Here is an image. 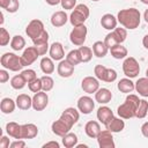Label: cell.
Segmentation results:
<instances>
[{
  "label": "cell",
  "instance_id": "5",
  "mask_svg": "<svg viewBox=\"0 0 148 148\" xmlns=\"http://www.w3.org/2000/svg\"><path fill=\"white\" fill-rule=\"evenodd\" d=\"M126 37H127V31L125 28H116L105 36L104 43L110 49L111 46H113L116 44L124 43L126 40Z\"/></svg>",
  "mask_w": 148,
  "mask_h": 148
},
{
  "label": "cell",
  "instance_id": "60",
  "mask_svg": "<svg viewBox=\"0 0 148 148\" xmlns=\"http://www.w3.org/2000/svg\"><path fill=\"white\" fill-rule=\"evenodd\" d=\"M91 1H99V0H91Z\"/></svg>",
  "mask_w": 148,
  "mask_h": 148
},
{
  "label": "cell",
  "instance_id": "14",
  "mask_svg": "<svg viewBox=\"0 0 148 148\" xmlns=\"http://www.w3.org/2000/svg\"><path fill=\"white\" fill-rule=\"evenodd\" d=\"M71 128H72V126H69L62 118L54 120L51 125V130H52L53 134H56L58 136H64L65 134H67L71 131Z\"/></svg>",
  "mask_w": 148,
  "mask_h": 148
},
{
  "label": "cell",
  "instance_id": "53",
  "mask_svg": "<svg viewBox=\"0 0 148 148\" xmlns=\"http://www.w3.org/2000/svg\"><path fill=\"white\" fill-rule=\"evenodd\" d=\"M47 147H54V148H59L60 145L57 142V141H49L43 145V148H47Z\"/></svg>",
  "mask_w": 148,
  "mask_h": 148
},
{
  "label": "cell",
  "instance_id": "15",
  "mask_svg": "<svg viewBox=\"0 0 148 148\" xmlns=\"http://www.w3.org/2000/svg\"><path fill=\"white\" fill-rule=\"evenodd\" d=\"M79 117H80L79 116V111L76 109H74V108H67V109H65L62 111L61 116H60V118H62L72 127H73V125H75L77 123Z\"/></svg>",
  "mask_w": 148,
  "mask_h": 148
},
{
  "label": "cell",
  "instance_id": "7",
  "mask_svg": "<svg viewBox=\"0 0 148 148\" xmlns=\"http://www.w3.org/2000/svg\"><path fill=\"white\" fill-rule=\"evenodd\" d=\"M87 32H88V29L84 24L82 25H77V27H74L73 30L71 31L69 34V39L71 42L76 45V46H82L86 42V37H87Z\"/></svg>",
  "mask_w": 148,
  "mask_h": 148
},
{
  "label": "cell",
  "instance_id": "37",
  "mask_svg": "<svg viewBox=\"0 0 148 148\" xmlns=\"http://www.w3.org/2000/svg\"><path fill=\"white\" fill-rule=\"evenodd\" d=\"M25 80L23 79V76L21 75V74H18V75H15V76H13L12 79H10V86H12V88H14V89H16V90H18V89H23L24 88V86H25Z\"/></svg>",
  "mask_w": 148,
  "mask_h": 148
},
{
  "label": "cell",
  "instance_id": "27",
  "mask_svg": "<svg viewBox=\"0 0 148 148\" xmlns=\"http://www.w3.org/2000/svg\"><path fill=\"white\" fill-rule=\"evenodd\" d=\"M109 51V47L105 45L104 40H97L92 44V52H94V56H96L97 58H104L106 56Z\"/></svg>",
  "mask_w": 148,
  "mask_h": 148
},
{
  "label": "cell",
  "instance_id": "30",
  "mask_svg": "<svg viewBox=\"0 0 148 148\" xmlns=\"http://www.w3.org/2000/svg\"><path fill=\"white\" fill-rule=\"evenodd\" d=\"M15 106H16V102L13 101L12 98H9V97H5V98L1 99L0 109H1L2 113H5V114H9V113H12V112L15 110Z\"/></svg>",
  "mask_w": 148,
  "mask_h": 148
},
{
  "label": "cell",
  "instance_id": "54",
  "mask_svg": "<svg viewBox=\"0 0 148 148\" xmlns=\"http://www.w3.org/2000/svg\"><path fill=\"white\" fill-rule=\"evenodd\" d=\"M45 2L47 5H50V6H57L58 3L61 2V0H45Z\"/></svg>",
  "mask_w": 148,
  "mask_h": 148
},
{
  "label": "cell",
  "instance_id": "55",
  "mask_svg": "<svg viewBox=\"0 0 148 148\" xmlns=\"http://www.w3.org/2000/svg\"><path fill=\"white\" fill-rule=\"evenodd\" d=\"M142 44H143L145 49H147V50H148V34L142 38Z\"/></svg>",
  "mask_w": 148,
  "mask_h": 148
},
{
  "label": "cell",
  "instance_id": "12",
  "mask_svg": "<svg viewBox=\"0 0 148 148\" xmlns=\"http://www.w3.org/2000/svg\"><path fill=\"white\" fill-rule=\"evenodd\" d=\"M38 57H39V53L36 49V46H29L23 51V53L21 56V60H22L23 66H29L32 62H35Z\"/></svg>",
  "mask_w": 148,
  "mask_h": 148
},
{
  "label": "cell",
  "instance_id": "35",
  "mask_svg": "<svg viewBox=\"0 0 148 148\" xmlns=\"http://www.w3.org/2000/svg\"><path fill=\"white\" fill-rule=\"evenodd\" d=\"M25 46V39L20 36V35H16L12 38L10 40V47L14 50V51H21L23 50V47Z\"/></svg>",
  "mask_w": 148,
  "mask_h": 148
},
{
  "label": "cell",
  "instance_id": "39",
  "mask_svg": "<svg viewBox=\"0 0 148 148\" xmlns=\"http://www.w3.org/2000/svg\"><path fill=\"white\" fill-rule=\"evenodd\" d=\"M79 51L81 53V59H82V62H88L91 60L92 58V49L88 47V46H80L79 47Z\"/></svg>",
  "mask_w": 148,
  "mask_h": 148
},
{
  "label": "cell",
  "instance_id": "43",
  "mask_svg": "<svg viewBox=\"0 0 148 148\" xmlns=\"http://www.w3.org/2000/svg\"><path fill=\"white\" fill-rule=\"evenodd\" d=\"M116 79H117V72H116L113 68H106L105 74H104V80H103V81L111 83V82L116 81Z\"/></svg>",
  "mask_w": 148,
  "mask_h": 148
},
{
  "label": "cell",
  "instance_id": "56",
  "mask_svg": "<svg viewBox=\"0 0 148 148\" xmlns=\"http://www.w3.org/2000/svg\"><path fill=\"white\" fill-rule=\"evenodd\" d=\"M143 18H145V21L148 23V9L145 10V13H143Z\"/></svg>",
  "mask_w": 148,
  "mask_h": 148
},
{
  "label": "cell",
  "instance_id": "41",
  "mask_svg": "<svg viewBox=\"0 0 148 148\" xmlns=\"http://www.w3.org/2000/svg\"><path fill=\"white\" fill-rule=\"evenodd\" d=\"M28 88H29V90L32 91V92H38V91L43 90V87H42V80L38 79V77H36L35 80H32L31 82L28 83Z\"/></svg>",
  "mask_w": 148,
  "mask_h": 148
},
{
  "label": "cell",
  "instance_id": "22",
  "mask_svg": "<svg viewBox=\"0 0 148 148\" xmlns=\"http://www.w3.org/2000/svg\"><path fill=\"white\" fill-rule=\"evenodd\" d=\"M112 98V92L108 88H99L95 92V99L99 104H106L111 101Z\"/></svg>",
  "mask_w": 148,
  "mask_h": 148
},
{
  "label": "cell",
  "instance_id": "48",
  "mask_svg": "<svg viewBox=\"0 0 148 148\" xmlns=\"http://www.w3.org/2000/svg\"><path fill=\"white\" fill-rule=\"evenodd\" d=\"M9 147L10 148H24L25 147V141L23 139H16V141H13Z\"/></svg>",
  "mask_w": 148,
  "mask_h": 148
},
{
  "label": "cell",
  "instance_id": "3",
  "mask_svg": "<svg viewBox=\"0 0 148 148\" xmlns=\"http://www.w3.org/2000/svg\"><path fill=\"white\" fill-rule=\"evenodd\" d=\"M89 8L87 5L84 3H79L75 6L74 10L69 15V22L73 27H77V25H82L84 24L86 20L89 17Z\"/></svg>",
  "mask_w": 148,
  "mask_h": 148
},
{
  "label": "cell",
  "instance_id": "28",
  "mask_svg": "<svg viewBox=\"0 0 148 148\" xmlns=\"http://www.w3.org/2000/svg\"><path fill=\"white\" fill-rule=\"evenodd\" d=\"M6 132L9 136L14 139H22L21 138V125L15 121H9L6 125Z\"/></svg>",
  "mask_w": 148,
  "mask_h": 148
},
{
  "label": "cell",
  "instance_id": "24",
  "mask_svg": "<svg viewBox=\"0 0 148 148\" xmlns=\"http://www.w3.org/2000/svg\"><path fill=\"white\" fill-rule=\"evenodd\" d=\"M16 106L20 110H29L32 108V98L27 94H21L16 97Z\"/></svg>",
  "mask_w": 148,
  "mask_h": 148
},
{
  "label": "cell",
  "instance_id": "57",
  "mask_svg": "<svg viewBox=\"0 0 148 148\" xmlns=\"http://www.w3.org/2000/svg\"><path fill=\"white\" fill-rule=\"evenodd\" d=\"M0 17H1V20H0V24H2V23H3V14H2V13H0Z\"/></svg>",
  "mask_w": 148,
  "mask_h": 148
},
{
  "label": "cell",
  "instance_id": "50",
  "mask_svg": "<svg viewBox=\"0 0 148 148\" xmlns=\"http://www.w3.org/2000/svg\"><path fill=\"white\" fill-rule=\"evenodd\" d=\"M9 80V74L7 73V71L5 69H0V82L1 83H5Z\"/></svg>",
  "mask_w": 148,
  "mask_h": 148
},
{
  "label": "cell",
  "instance_id": "33",
  "mask_svg": "<svg viewBox=\"0 0 148 148\" xmlns=\"http://www.w3.org/2000/svg\"><path fill=\"white\" fill-rule=\"evenodd\" d=\"M52 58L44 57L40 60V69L44 74H52L54 72V64L52 61Z\"/></svg>",
  "mask_w": 148,
  "mask_h": 148
},
{
  "label": "cell",
  "instance_id": "17",
  "mask_svg": "<svg viewBox=\"0 0 148 148\" xmlns=\"http://www.w3.org/2000/svg\"><path fill=\"white\" fill-rule=\"evenodd\" d=\"M57 72L59 74V76H61V77H69L74 73V66L71 62H68L66 59L65 60L62 59V60H60V62L57 67Z\"/></svg>",
  "mask_w": 148,
  "mask_h": 148
},
{
  "label": "cell",
  "instance_id": "23",
  "mask_svg": "<svg viewBox=\"0 0 148 148\" xmlns=\"http://www.w3.org/2000/svg\"><path fill=\"white\" fill-rule=\"evenodd\" d=\"M101 131H102V130H101L99 124H98L97 121H95V120H89V121L86 124V126H84V132H86V134H87L89 138H92V139H96Z\"/></svg>",
  "mask_w": 148,
  "mask_h": 148
},
{
  "label": "cell",
  "instance_id": "11",
  "mask_svg": "<svg viewBox=\"0 0 148 148\" xmlns=\"http://www.w3.org/2000/svg\"><path fill=\"white\" fill-rule=\"evenodd\" d=\"M77 109L83 114H89L95 109V102L89 96H81L77 101Z\"/></svg>",
  "mask_w": 148,
  "mask_h": 148
},
{
  "label": "cell",
  "instance_id": "38",
  "mask_svg": "<svg viewBox=\"0 0 148 148\" xmlns=\"http://www.w3.org/2000/svg\"><path fill=\"white\" fill-rule=\"evenodd\" d=\"M147 113H148V102L146 99H140V104L138 106L135 117L139 119H142L147 116Z\"/></svg>",
  "mask_w": 148,
  "mask_h": 148
},
{
  "label": "cell",
  "instance_id": "19",
  "mask_svg": "<svg viewBox=\"0 0 148 148\" xmlns=\"http://www.w3.org/2000/svg\"><path fill=\"white\" fill-rule=\"evenodd\" d=\"M113 112L109 106H101L97 110V119L103 124V125H108L111 119L113 118Z\"/></svg>",
  "mask_w": 148,
  "mask_h": 148
},
{
  "label": "cell",
  "instance_id": "58",
  "mask_svg": "<svg viewBox=\"0 0 148 148\" xmlns=\"http://www.w3.org/2000/svg\"><path fill=\"white\" fill-rule=\"evenodd\" d=\"M142 3H145V5H148V0H140Z\"/></svg>",
  "mask_w": 148,
  "mask_h": 148
},
{
  "label": "cell",
  "instance_id": "2",
  "mask_svg": "<svg viewBox=\"0 0 148 148\" xmlns=\"http://www.w3.org/2000/svg\"><path fill=\"white\" fill-rule=\"evenodd\" d=\"M140 104V99L136 95H133V94H130L127 95L125 102L118 106L117 109V113L120 118L123 119H130V118H133L135 117V113H136V110H138V106Z\"/></svg>",
  "mask_w": 148,
  "mask_h": 148
},
{
  "label": "cell",
  "instance_id": "42",
  "mask_svg": "<svg viewBox=\"0 0 148 148\" xmlns=\"http://www.w3.org/2000/svg\"><path fill=\"white\" fill-rule=\"evenodd\" d=\"M34 45H42V44H46L49 43V32L46 30H44L37 38L32 39Z\"/></svg>",
  "mask_w": 148,
  "mask_h": 148
},
{
  "label": "cell",
  "instance_id": "32",
  "mask_svg": "<svg viewBox=\"0 0 148 148\" xmlns=\"http://www.w3.org/2000/svg\"><path fill=\"white\" fill-rule=\"evenodd\" d=\"M0 7L8 13H15L20 7V2L18 0H0Z\"/></svg>",
  "mask_w": 148,
  "mask_h": 148
},
{
  "label": "cell",
  "instance_id": "44",
  "mask_svg": "<svg viewBox=\"0 0 148 148\" xmlns=\"http://www.w3.org/2000/svg\"><path fill=\"white\" fill-rule=\"evenodd\" d=\"M21 75L23 76V79L25 80V82H27V83L31 82L32 80H35V79L37 77L36 72H35L34 69H24V71H22V72H21Z\"/></svg>",
  "mask_w": 148,
  "mask_h": 148
},
{
  "label": "cell",
  "instance_id": "6",
  "mask_svg": "<svg viewBox=\"0 0 148 148\" xmlns=\"http://www.w3.org/2000/svg\"><path fill=\"white\" fill-rule=\"evenodd\" d=\"M123 72L130 79L136 77L138 74L140 73V65H139L138 60L133 57L125 58V60L123 62Z\"/></svg>",
  "mask_w": 148,
  "mask_h": 148
},
{
  "label": "cell",
  "instance_id": "9",
  "mask_svg": "<svg viewBox=\"0 0 148 148\" xmlns=\"http://www.w3.org/2000/svg\"><path fill=\"white\" fill-rule=\"evenodd\" d=\"M49 103V96L46 94V91H38L35 92L34 97H32V109L35 111H43Z\"/></svg>",
  "mask_w": 148,
  "mask_h": 148
},
{
  "label": "cell",
  "instance_id": "59",
  "mask_svg": "<svg viewBox=\"0 0 148 148\" xmlns=\"http://www.w3.org/2000/svg\"><path fill=\"white\" fill-rule=\"evenodd\" d=\"M146 77H148V68H147V71H146Z\"/></svg>",
  "mask_w": 148,
  "mask_h": 148
},
{
  "label": "cell",
  "instance_id": "8",
  "mask_svg": "<svg viewBox=\"0 0 148 148\" xmlns=\"http://www.w3.org/2000/svg\"><path fill=\"white\" fill-rule=\"evenodd\" d=\"M44 30H45V29H44L43 22H42L40 20L35 18V20L30 21L29 24L27 25V28H25V34H27L28 37H30L31 40H32V39L37 38Z\"/></svg>",
  "mask_w": 148,
  "mask_h": 148
},
{
  "label": "cell",
  "instance_id": "36",
  "mask_svg": "<svg viewBox=\"0 0 148 148\" xmlns=\"http://www.w3.org/2000/svg\"><path fill=\"white\" fill-rule=\"evenodd\" d=\"M66 60H67L68 62H71L73 66L79 65L80 62H82L80 51H79V50H72V51H69L68 54L66 56Z\"/></svg>",
  "mask_w": 148,
  "mask_h": 148
},
{
  "label": "cell",
  "instance_id": "52",
  "mask_svg": "<svg viewBox=\"0 0 148 148\" xmlns=\"http://www.w3.org/2000/svg\"><path fill=\"white\" fill-rule=\"evenodd\" d=\"M141 133L145 138H148V121L143 123L142 126H141Z\"/></svg>",
  "mask_w": 148,
  "mask_h": 148
},
{
  "label": "cell",
  "instance_id": "51",
  "mask_svg": "<svg viewBox=\"0 0 148 148\" xmlns=\"http://www.w3.org/2000/svg\"><path fill=\"white\" fill-rule=\"evenodd\" d=\"M10 146V142H9V138L8 136H1L0 139V147L1 148H8Z\"/></svg>",
  "mask_w": 148,
  "mask_h": 148
},
{
  "label": "cell",
  "instance_id": "45",
  "mask_svg": "<svg viewBox=\"0 0 148 148\" xmlns=\"http://www.w3.org/2000/svg\"><path fill=\"white\" fill-rule=\"evenodd\" d=\"M9 32L5 28H0V45L6 46L9 43Z\"/></svg>",
  "mask_w": 148,
  "mask_h": 148
},
{
  "label": "cell",
  "instance_id": "34",
  "mask_svg": "<svg viewBox=\"0 0 148 148\" xmlns=\"http://www.w3.org/2000/svg\"><path fill=\"white\" fill-rule=\"evenodd\" d=\"M62 145L65 146V148H73L77 145V135L75 133H71L68 132L67 134H65L62 136Z\"/></svg>",
  "mask_w": 148,
  "mask_h": 148
},
{
  "label": "cell",
  "instance_id": "21",
  "mask_svg": "<svg viewBox=\"0 0 148 148\" xmlns=\"http://www.w3.org/2000/svg\"><path fill=\"white\" fill-rule=\"evenodd\" d=\"M117 23H118V20L117 17H114L112 14H104L101 18V25L106 29V30H113L117 28Z\"/></svg>",
  "mask_w": 148,
  "mask_h": 148
},
{
  "label": "cell",
  "instance_id": "40",
  "mask_svg": "<svg viewBox=\"0 0 148 148\" xmlns=\"http://www.w3.org/2000/svg\"><path fill=\"white\" fill-rule=\"evenodd\" d=\"M40 80H42V87H43V90H44V91L47 92V91H50V90L53 88L54 81H53V79H52L51 76L44 75V76L40 77Z\"/></svg>",
  "mask_w": 148,
  "mask_h": 148
},
{
  "label": "cell",
  "instance_id": "25",
  "mask_svg": "<svg viewBox=\"0 0 148 148\" xmlns=\"http://www.w3.org/2000/svg\"><path fill=\"white\" fill-rule=\"evenodd\" d=\"M117 88H118L119 91H121V92L130 94V92H132V91L135 89V83H134L130 77H125V79L119 80V82H118V84H117Z\"/></svg>",
  "mask_w": 148,
  "mask_h": 148
},
{
  "label": "cell",
  "instance_id": "31",
  "mask_svg": "<svg viewBox=\"0 0 148 148\" xmlns=\"http://www.w3.org/2000/svg\"><path fill=\"white\" fill-rule=\"evenodd\" d=\"M135 90L142 97H148V77H140L135 82Z\"/></svg>",
  "mask_w": 148,
  "mask_h": 148
},
{
  "label": "cell",
  "instance_id": "46",
  "mask_svg": "<svg viewBox=\"0 0 148 148\" xmlns=\"http://www.w3.org/2000/svg\"><path fill=\"white\" fill-rule=\"evenodd\" d=\"M105 71H106V67L103 66V65H96L95 68H94V73H95V76L103 81L104 80V74H105Z\"/></svg>",
  "mask_w": 148,
  "mask_h": 148
},
{
  "label": "cell",
  "instance_id": "49",
  "mask_svg": "<svg viewBox=\"0 0 148 148\" xmlns=\"http://www.w3.org/2000/svg\"><path fill=\"white\" fill-rule=\"evenodd\" d=\"M35 46H36V49H37V51H38V53H39V56H44V54L47 52V50H49V43L42 44V45H35Z\"/></svg>",
  "mask_w": 148,
  "mask_h": 148
},
{
  "label": "cell",
  "instance_id": "1",
  "mask_svg": "<svg viewBox=\"0 0 148 148\" xmlns=\"http://www.w3.org/2000/svg\"><path fill=\"white\" fill-rule=\"evenodd\" d=\"M117 20L125 29L133 30V29H136L140 25L141 14H140V10L136 9V8L121 9V10L118 12Z\"/></svg>",
  "mask_w": 148,
  "mask_h": 148
},
{
  "label": "cell",
  "instance_id": "20",
  "mask_svg": "<svg viewBox=\"0 0 148 148\" xmlns=\"http://www.w3.org/2000/svg\"><path fill=\"white\" fill-rule=\"evenodd\" d=\"M67 21H68V16L64 10H58V12L53 13L51 16V24L56 28L65 25Z\"/></svg>",
  "mask_w": 148,
  "mask_h": 148
},
{
  "label": "cell",
  "instance_id": "16",
  "mask_svg": "<svg viewBox=\"0 0 148 148\" xmlns=\"http://www.w3.org/2000/svg\"><path fill=\"white\" fill-rule=\"evenodd\" d=\"M49 53H50V57L53 59V60H62L64 57H65V51H64V46L61 43L59 42H54L50 45V49H49Z\"/></svg>",
  "mask_w": 148,
  "mask_h": 148
},
{
  "label": "cell",
  "instance_id": "26",
  "mask_svg": "<svg viewBox=\"0 0 148 148\" xmlns=\"http://www.w3.org/2000/svg\"><path fill=\"white\" fill-rule=\"evenodd\" d=\"M105 127H106V130L111 131L112 133H119V132H121L125 128V123H124L123 118L113 117L111 119V121L108 125H105Z\"/></svg>",
  "mask_w": 148,
  "mask_h": 148
},
{
  "label": "cell",
  "instance_id": "29",
  "mask_svg": "<svg viewBox=\"0 0 148 148\" xmlns=\"http://www.w3.org/2000/svg\"><path fill=\"white\" fill-rule=\"evenodd\" d=\"M110 53L114 59H124L127 56V49L125 46H123L121 44H116L113 46H111L110 49Z\"/></svg>",
  "mask_w": 148,
  "mask_h": 148
},
{
  "label": "cell",
  "instance_id": "13",
  "mask_svg": "<svg viewBox=\"0 0 148 148\" xmlns=\"http://www.w3.org/2000/svg\"><path fill=\"white\" fill-rule=\"evenodd\" d=\"M81 88L87 94H94L99 89V82H98L97 77L86 76L81 82Z\"/></svg>",
  "mask_w": 148,
  "mask_h": 148
},
{
  "label": "cell",
  "instance_id": "4",
  "mask_svg": "<svg viewBox=\"0 0 148 148\" xmlns=\"http://www.w3.org/2000/svg\"><path fill=\"white\" fill-rule=\"evenodd\" d=\"M0 62H1V66L3 68L9 69V71H13V72H18L23 67L21 57L16 56L13 52H7L3 56H1Z\"/></svg>",
  "mask_w": 148,
  "mask_h": 148
},
{
  "label": "cell",
  "instance_id": "18",
  "mask_svg": "<svg viewBox=\"0 0 148 148\" xmlns=\"http://www.w3.org/2000/svg\"><path fill=\"white\" fill-rule=\"evenodd\" d=\"M38 134V127L35 124H23L21 125V138L22 139H34Z\"/></svg>",
  "mask_w": 148,
  "mask_h": 148
},
{
  "label": "cell",
  "instance_id": "10",
  "mask_svg": "<svg viewBox=\"0 0 148 148\" xmlns=\"http://www.w3.org/2000/svg\"><path fill=\"white\" fill-rule=\"evenodd\" d=\"M97 142L101 148H114V141L112 136V132L109 130L101 131L99 134L97 135Z\"/></svg>",
  "mask_w": 148,
  "mask_h": 148
},
{
  "label": "cell",
  "instance_id": "47",
  "mask_svg": "<svg viewBox=\"0 0 148 148\" xmlns=\"http://www.w3.org/2000/svg\"><path fill=\"white\" fill-rule=\"evenodd\" d=\"M60 3L64 9H73L76 6V0H61Z\"/></svg>",
  "mask_w": 148,
  "mask_h": 148
}]
</instances>
